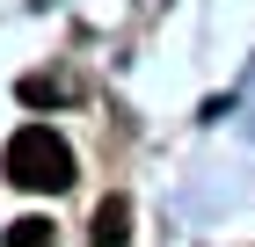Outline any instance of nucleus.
I'll return each instance as SVG.
<instances>
[{
  "label": "nucleus",
  "mask_w": 255,
  "mask_h": 247,
  "mask_svg": "<svg viewBox=\"0 0 255 247\" xmlns=\"http://www.w3.org/2000/svg\"><path fill=\"white\" fill-rule=\"evenodd\" d=\"M7 182L15 189H37V196H59L73 182V146H66L51 124H22L7 138Z\"/></svg>",
  "instance_id": "1"
},
{
  "label": "nucleus",
  "mask_w": 255,
  "mask_h": 247,
  "mask_svg": "<svg viewBox=\"0 0 255 247\" xmlns=\"http://www.w3.org/2000/svg\"><path fill=\"white\" fill-rule=\"evenodd\" d=\"M95 247H131V204L124 196H110L95 211Z\"/></svg>",
  "instance_id": "2"
},
{
  "label": "nucleus",
  "mask_w": 255,
  "mask_h": 247,
  "mask_svg": "<svg viewBox=\"0 0 255 247\" xmlns=\"http://www.w3.org/2000/svg\"><path fill=\"white\" fill-rule=\"evenodd\" d=\"M51 240H59V233H51V218H15L0 247H51Z\"/></svg>",
  "instance_id": "3"
}]
</instances>
